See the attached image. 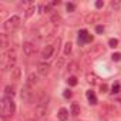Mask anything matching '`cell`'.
<instances>
[{
    "mask_svg": "<svg viewBox=\"0 0 121 121\" xmlns=\"http://www.w3.org/2000/svg\"><path fill=\"white\" fill-rule=\"evenodd\" d=\"M0 112H2L3 118H9L16 112V104L13 98H7V97L2 98V101H0Z\"/></svg>",
    "mask_w": 121,
    "mask_h": 121,
    "instance_id": "obj_1",
    "label": "cell"
},
{
    "mask_svg": "<svg viewBox=\"0 0 121 121\" xmlns=\"http://www.w3.org/2000/svg\"><path fill=\"white\" fill-rule=\"evenodd\" d=\"M4 58L6 63L3 64V70H13L16 67V61H17V51L16 47H10L6 53H4Z\"/></svg>",
    "mask_w": 121,
    "mask_h": 121,
    "instance_id": "obj_2",
    "label": "cell"
},
{
    "mask_svg": "<svg viewBox=\"0 0 121 121\" xmlns=\"http://www.w3.org/2000/svg\"><path fill=\"white\" fill-rule=\"evenodd\" d=\"M20 26V17L19 16H12V17H9L4 23H3V29L6 30V31H13V30H16L17 27Z\"/></svg>",
    "mask_w": 121,
    "mask_h": 121,
    "instance_id": "obj_3",
    "label": "cell"
},
{
    "mask_svg": "<svg viewBox=\"0 0 121 121\" xmlns=\"http://www.w3.org/2000/svg\"><path fill=\"white\" fill-rule=\"evenodd\" d=\"M20 97H22V100L24 101V103H31L33 101V97H34V93L31 91V87H29L27 84L22 88V91H20Z\"/></svg>",
    "mask_w": 121,
    "mask_h": 121,
    "instance_id": "obj_4",
    "label": "cell"
},
{
    "mask_svg": "<svg viewBox=\"0 0 121 121\" xmlns=\"http://www.w3.org/2000/svg\"><path fill=\"white\" fill-rule=\"evenodd\" d=\"M91 41H93V36L87 30L78 31V44H86V43H91Z\"/></svg>",
    "mask_w": 121,
    "mask_h": 121,
    "instance_id": "obj_5",
    "label": "cell"
},
{
    "mask_svg": "<svg viewBox=\"0 0 121 121\" xmlns=\"http://www.w3.org/2000/svg\"><path fill=\"white\" fill-rule=\"evenodd\" d=\"M54 51H56V47H54L53 44H47V46H44V48L41 50V57H43L44 60H48V58L53 57Z\"/></svg>",
    "mask_w": 121,
    "mask_h": 121,
    "instance_id": "obj_6",
    "label": "cell"
},
{
    "mask_svg": "<svg viewBox=\"0 0 121 121\" xmlns=\"http://www.w3.org/2000/svg\"><path fill=\"white\" fill-rule=\"evenodd\" d=\"M100 17H101V14H100L98 12H91V13H88V14L84 17V22H86L87 24H91V23H97V22L100 20Z\"/></svg>",
    "mask_w": 121,
    "mask_h": 121,
    "instance_id": "obj_7",
    "label": "cell"
},
{
    "mask_svg": "<svg viewBox=\"0 0 121 121\" xmlns=\"http://www.w3.org/2000/svg\"><path fill=\"white\" fill-rule=\"evenodd\" d=\"M22 48H23V53H24L26 56H31V54L34 53V50H36V46H34L31 41H26V43H23Z\"/></svg>",
    "mask_w": 121,
    "mask_h": 121,
    "instance_id": "obj_8",
    "label": "cell"
},
{
    "mask_svg": "<svg viewBox=\"0 0 121 121\" xmlns=\"http://www.w3.org/2000/svg\"><path fill=\"white\" fill-rule=\"evenodd\" d=\"M50 64H47V63H40L39 66H37V74H40V76H47L48 73H50Z\"/></svg>",
    "mask_w": 121,
    "mask_h": 121,
    "instance_id": "obj_9",
    "label": "cell"
},
{
    "mask_svg": "<svg viewBox=\"0 0 121 121\" xmlns=\"http://www.w3.org/2000/svg\"><path fill=\"white\" fill-rule=\"evenodd\" d=\"M37 83H39V74H37V73H30V74L27 76L26 84H27L29 87H33V86H36Z\"/></svg>",
    "mask_w": 121,
    "mask_h": 121,
    "instance_id": "obj_10",
    "label": "cell"
},
{
    "mask_svg": "<svg viewBox=\"0 0 121 121\" xmlns=\"http://www.w3.org/2000/svg\"><path fill=\"white\" fill-rule=\"evenodd\" d=\"M86 97H87V100H88V103H90L91 105H95V104L98 103L97 95H95V93H94L93 90H87V91H86Z\"/></svg>",
    "mask_w": 121,
    "mask_h": 121,
    "instance_id": "obj_11",
    "label": "cell"
},
{
    "mask_svg": "<svg viewBox=\"0 0 121 121\" xmlns=\"http://www.w3.org/2000/svg\"><path fill=\"white\" fill-rule=\"evenodd\" d=\"M86 80H87V83L90 84V86H95V84H98V76H95L94 73H87L86 74Z\"/></svg>",
    "mask_w": 121,
    "mask_h": 121,
    "instance_id": "obj_12",
    "label": "cell"
},
{
    "mask_svg": "<svg viewBox=\"0 0 121 121\" xmlns=\"http://www.w3.org/2000/svg\"><path fill=\"white\" fill-rule=\"evenodd\" d=\"M12 80L13 81H20L22 80V69L20 67H14L13 70H12Z\"/></svg>",
    "mask_w": 121,
    "mask_h": 121,
    "instance_id": "obj_13",
    "label": "cell"
},
{
    "mask_svg": "<svg viewBox=\"0 0 121 121\" xmlns=\"http://www.w3.org/2000/svg\"><path fill=\"white\" fill-rule=\"evenodd\" d=\"M57 117H58V120H60V121H67V120H69V110H67V108H64V107H61V108L58 110Z\"/></svg>",
    "mask_w": 121,
    "mask_h": 121,
    "instance_id": "obj_14",
    "label": "cell"
},
{
    "mask_svg": "<svg viewBox=\"0 0 121 121\" xmlns=\"http://www.w3.org/2000/svg\"><path fill=\"white\" fill-rule=\"evenodd\" d=\"M16 95V90H14V87L13 86H6L4 87V97H7V98H13Z\"/></svg>",
    "mask_w": 121,
    "mask_h": 121,
    "instance_id": "obj_15",
    "label": "cell"
},
{
    "mask_svg": "<svg viewBox=\"0 0 121 121\" xmlns=\"http://www.w3.org/2000/svg\"><path fill=\"white\" fill-rule=\"evenodd\" d=\"M46 112H47V107L37 104V107H36V117H37V118H43V117L46 115Z\"/></svg>",
    "mask_w": 121,
    "mask_h": 121,
    "instance_id": "obj_16",
    "label": "cell"
},
{
    "mask_svg": "<svg viewBox=\"0 0 121 121\" xmlns=\"http://www.w3.org/2000/svg\"><path fill=\"white\" fill-rule=\"evenodd\" d=\"M50 22H51L54 26H58L60 23H61V16H60L58 13H53V14L50 16Z\"/></svg>",
    "mask_w": 121,
    "mask_h": 121,
    "instance_id": "obj_17",
    "label": "cell"
},
{
    "mask_svg": "<svg viewBox=\"0 0 121 121\" xmlns=\"http://www.w3.org/2000/svg\"><path fill=\"white\" fill-rule=\"evenodd\" d=\"M70 112H71V115L77 117V115L80 114V105H78L77 103H73L71 107H70Z\"/></svg>",
    "mask_w": 121,
    "mask_h": 121,
    "instance_id": "obj_18",
    "label": "cell"
},
{
    "mask_svg": "<svg viewBox=\"0 0 121 121\" xmlns=\"http://www.w3.org/2000/svg\"><path fill=\"white\" fill-rule=\"evenodd\" d=\"M34 12H36V6L31 4V6L27 7V10H26V17H31V16L34 14Z\"/></svg>",
    "mask_w": 121,
    "mask_h": 121,
    "instance_id": "obj_19",
    "label": "cell"
},
{
    "mask_svg": "<svg viewBox=\"0 0 121 121\" xmlns=\"http://www.w3.org/2000/svg\"><path fill=\"white\" fill-rule=\"evenodd\" d=\"M71 48H73V44H71L70 41H67V43L64 44V56H69V54L71 53Z\"/></svg>",
    "mask_w": 121,
    "mask_h": 121,
    "instance_id": "obj_20",
    "label": "cell"
},
{
    "mask_svg": "<svg viewBox=\"0 0 121 121\" xmlns=\"http://www.w3.org/2000/svg\"><path fill=\"white\" fill-rule=\"evenodd\" d=\"M77 77H74V76H71V77H69L67 78V84L69 86H71V87H74V86H77Z\"/></svg>",
    "mask_w": 121,
    "mask_h": 121,
    "instance_id": "obj_21",
    "label": "cell"
},
{
    "mask_svg": "<svg viewBox=\"0 0 121 121\" xmlns=\"http://www.w3.org/2000/svg\"><path fill=\"white\" fill-rule=\"evenodd\" d=\"M108 47H111V48L118 47V39H110L108 40Z\"/></svg>",
    "mask_w": 121,
    "mask_h": 121,
    "instance_id": "obj_22",
    "label": "cell"
},
{
    "mask_svg": "<svg viewBox=\"0 0 121 121\" xmlns=\"http://www.w3.org/2000/svg\"><path fill=\"white\" fill-rule=\"evenodd\" d=\"M67 70H69V73H74V71L77 70V63H76V61L70 63V64H69V67H67Z\"/></svg>",
    "mask_w": 121,
    "mask_h": 121,
    "instance_id": "obj_23",
    "label": "cell"
},
{
    "mask_svg": "<svg viewBox=\"0 0 121 121\" xmlns=\"http://www.w3.org/2000/svg\"><path fill=\"white\" fill-rule=\"evenodd\" d=\"M111 60L112 61H121V53H112L111 54Z\"/></svg>",
    "mask_w": 121,
    "mask_h": 121,
    "instance_id": "obj_24",
    "label": "cell"
},
{
    "mask_svg": "<svg viewBox=\"0 0 121 121\" xmlns=\"http://www.w3.org/2000/svg\"><path fill=\"white\" fill-rule=\"evenodd\" d=\"M120 6H121V3L118 2V0H112V2H111V7H112L114 10H118Z\"/></svg>",
    "mask_w": 121,
    "mask_h": 121,
    "instance_id": "obj_25",
    "label": "cell"
},
{
    "mask_svg": "<svg viewBox=\"0 0 121 121\" xmlns=\"http://www.w3.org/2000/svg\"><path fill=\"white\" fill-rule=\"evenodd\" d=\"M111 93H112V94H118V93H120V84H118V83H115V84L112 86Z\"/></svg>",
    "mask_w": 121,
    "mask_h": 121,
    "instance_id": "obj_26",
    "label": "cell"
},
{
    "mask_svg": "<svg viewBox=\"0 0 121 121\" xmlns=\"http://www.w3.org/2000/svg\"><path fill=\"white\" fill-rule=\"evenodd\" d=\"M2 44H3V48L7 47V37H6V34L2 36Z\"/></svg>",
    "mask_w": 121,
    "mask_h": 121,
    "instance_id": "obj_27",
    "label": "cell"
},
{
    "mask_svg": "<svg viewBox=\"0 0 121 121\" xmlns=\"http://www.w3.org/2000/svg\"><path fill=\"white\" fill-rule=\"evenodd\" d=\"M67 12H74V9H76V6L73 4V3H67Z\"/></svg>",
    "mask_w": 121,
    "mask_h": 121,
    "instance_id": "obj_28",
    "label": "cell"
},
{
    "mask_svg": "<svg viewBox=\"0 0 121 121\" xmlns=\"http://www.w3.org/2000/svg\"><path fill=\"white\" fill-rule=\"evenodd\" d=\"M107 90H108V86L107 84H101L100 86V91L101 93H107Z\"/></svg>",
    "mask_w": 121,
    "mask_h": 121,
    "instance_id": "obj_29",
    "label": "cell"
},
{
    "mask_svg": "<svg viewBox=\"0 0 121 121\" xmlns=\"http://www.w3.org/2000/svg\"><path fill=\"white\" fill-rule=\"evenodd\" d=\"M43 9H44V13H51V4H46Z\"/></svg>",
    "mask_w": 121,
    "mask_h": 121,
    "instance_id": "obj_30",
    "label": "cell"
},
{
    "mask_svg": "<svg viewBox=\"0 0 121 121\" xmlns=\"http://www.w3.org/2000/svg\"><path fill=\"white\" fill-rule=\"evenodd\" d=\"M95 31H97L98 34L104 33V26H97V27H95Z\"/></svg>",
    "mask_w": 121,
    "mask_h": 121,
    "instance_id": "obj_31",
    "label": "cell"
},
{
    "mask_svg": "<svg viewBox=\"0 0 121 121\" xmlns=\"http://www.w3.org/2000/svg\"><path fill=\"white\" fill-rule=\"evenodd\" d=\"M104 6V2H101V0H98V2H95V7L97 9H101Z\"/></svg>",
    "mask_w": 121,
    "mask_h": 121,
    "instance_id": "obj_32",
    "label": "cell"
},
{
    "mask_svg": "<svg viewBox=\"0 0 121 121\" xmlns=\"http://www.w3.org/2000/svg\"><path fill=\"white\" fill-rule=\"evenodd\" d=\"M71 95H73V93H71L70 90H66V91H64V97H66V98H70Z\"/></svg>",
    "mask_w": 121,
    "mask_h": 121,
    "instance_id": "obj_33",
    "label": "cell"
},
{
    "mask_svg": "<svg viewBox=\"0 0 121 121\" xmlns=\"http://www.w3.org/2000/svg\"><path fill=\"white\" fill-rule=\"evenodd\" d=\"M63 63H64V60H63V58H60V60H58V63H56V66H57V67H61Z\"/></svg>",
    "mask_w": 121,
    "mask_h": 121,
    "instance_id": "obj_34",
    "label": "cell"
},
{
    "mask_svg": "<svg viewBox=\"0 0 121 121\" xmlns=\"http://www.w3.org/2000/svg\"><path fill=\"white\" fill-rule=\"evenodd\" d=\"M26 121H34V120H31V118H30V120H26Z\"/></svg>",
    "mask_w": 121,
    "mask_h": 121,
    "instance_id": "obj_35",
    "label": "cell"
}]
</instances>
